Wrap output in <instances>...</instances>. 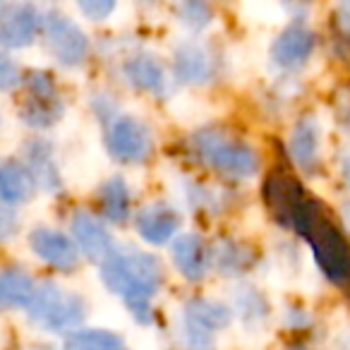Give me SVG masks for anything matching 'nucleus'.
I'll use <instances>...</instances> for the list:
<instances>
[{"instance_id": "nucleus-1", "label": "nucleus", "mask_w": 350, "mask_h": 350, "mask_svg": "<svg viewBox=\"0 0 350 350\" xmlns=\"http://www.w3.org/2000/svg\"><path fill=\"white\" fill-rule=\"evenodd\" d=\"M293 228L310 245L317 267L329 281L338 286L350 283V243L326 216L321 202L305 197L293 216Z\"/></svg>"}, {"instance_id": "nucleus-2", "label": "nucleus", "mask_w": 350, "mask_h": 350, "mask_svg": "<svg viewBox=\"0 0 350 350\" xmlns=\"http://www.w3.org/2000/svg\"><path fill=\"white\" fill-rule=\"evenodd\" d=\"M101 281L127 305L149 302L165 281L163 264L156 254L139 250H116L101 264Z\"/></svg>"}, {"instance_id": "nucleus-3", "label": "nucleus", "mask_w": 350, "mask_h": 350, "mask_svg": "<svg viewBox=\"0 0 350 350\" xmlns=\"http://www.w3.org/2000/svg\"><path fill=\"white\" fill-rule=\"evenodd\" d=\"M190 144L197 159H202L209 168L219 170L221 175L235 178V180L252 178L262 165L259 154L247 142L238 139L221 127H202L190 137Z\"/></svg>"}, {"instance_id": "nucleus-4", "label": "nucleus", "mask_w": 350, "mask_h": 350, "mask_svg": "<svg viewBox=\"0 0 350 350\" xmlns=\"http://www.w3.org/2000/svg\"><path fill=\"white\" fill-rule=\"evenodd\" d=\"M27 312L39 329L63 334V331L77 329L87 319V302L82 300V295L58 286V283L44 281L39 283L36 297Z\"/></svg>"}, {"instance_id": "nucleus-5", "label": "nucleus", "mask_w": 350, "mask_h": 350, "mask_svg": "<svg viewBox=\"0 0 350 350\" xmlns=\"http://www.w3.org/2000/svg\"><path fill=\"white\" fill-rule=\"evenodd\" d=\"M27 96L20 106V118L34 130H49L63 118V98L55 87V79L46 70H31L25 79Z\"/></svg>"}, {"instance_id": "nucleus-6", "label": "nucleus", "mask_w": 350, "mask_h": 350, "mask_svg": "<svg viewBox=\"0 0 350 350\" xmlns=\"http://www.w3.org/2000/svg\"><path fill=\"white\" fill-rule=\"evenodd\" d=\"M41 34L49 46L51 55L65 68H77L89 55V39L68 15L58 10L46 12Z\"/></svg>"}, {"instance_id": "nucleus-7", "label": "nucleus", "mask_w": 350, "mask_h": 350, "mask_svg": "<svg viewBox=\"0 0 350 350\" xmlns=\"http://www.w3.org/2000/svg\"><path fill=\"white\" fill-rule=\"evenodd\" d=\"M108 154L120 163L139 165L154 151V137L149 127L135 116H118L106 135Z\"/></svg>"}, {"instance_id": "nucleus-8", "label": "nucleus", "mask_w": 350, "mask_h": 350, "mask_svg": "<svg viewBox=\"0 0 350 350\" xmlns=\"http://www.w3.org/2000/svg\"><path fill=\"white\" fill-rule=\"evenodd\" d=\"M39 10L29 3H3L0 5V41L5 49H25L39 34Z\"/></svg>"}, {"instance_id": "nucleus-9", "label": "nucleus", "mask_w": 350, "mask_h": 350, "mask_svg": "<svg viewBox=\"0 0 350 350\" xmlns=\"http://www.w3.org/2000/svg\"><path fill=\"white\" fill-rule=\"evenodd\" d=\"M29 247L39 259H44L46 264H51L58 271H75L79 264V247L75 245L72 238H68L65 233L53 228H34L29 233Z\"/></svg>"}, {"instance_id": "nucleus-10", "label": "nucleus", "mask_w": 350, "mask_h": 350, "mask_svg": "<svg viewBox=\"0 0 350 350\" xmlns=\"http://www.w3.org/2000/svg\"><path fill=\"white\" fill-rule=\"evenodd\" d=\"M305 190L302 185L291 178V175L281 173H271L264 183V202H267V209L271 211V216L278 221L281 226H291L293 228V216L295 209L300 206V202L305 200Z\"/></svg>"}, {"instance_id": "nucleus-11", "label": "nucleus", "mask_w": 350, "mask_h": 350, "mask_svg": "<svg viewBox=\"0 0 350 350\" xmlns=\"http://www.w3.org/2000/svg\"><path fill=\"white\" fill-rule=\"evenodd\" d=\"M170 259H173L175 269L180 271V276L197 283L206 276L211 262H214V254H211L209 245L204 243L202 235L183 233L170 245Z\"/></svg>"}, {"instance_id": "nucleus-12", "label": "nucleus", "mask_w": 350, "mask_h": 350, "mask_svg": "<svg viewBox=\"0 0 350 350\" xmlns=\"http://www.w3.org/2000/svg\"><path fill=\"white\" fill-rule=\"evenodd\" d=\"M70 230H72V240L79 247V252L92 259V262L103 264L116 252L111 233H108L101 221L89 214V211H75L72 221H70Z\"/></svg>"}, {"instance_id": "nucleus-13", "label": "nucleus", "mask_w": 350, "mask_h": 350, "mask_svg": "<svg viewBox=\"0 0 350 350\" xmlns=\"http://www.w3.org/2000/svg\"><path fill=\"white\" fill-rule=\"evenodd\" d=\"M25 165L39 190L49 192V195H55V192L63 190L60 170L53 159V144L46 137H31L25 144Z\"/></svg>"}, {"instance_id": "nucleus-14", "label": "nucleus", "mask_w": 350, "mask_h": 350, "mask_svg": "<svg viewBox=\"0 0 350 350\" xmlns=\"http://www.w3.org/2000/svg\"><path fill=\"white\" fill-rule=\"evenodd\" d=\"M180 228V214L168 204H146L135 214V230L149 245H163L173 240Z\"/></svg>"}, {"instance_id": "nucleus-15", "label": "nucleus", "mask_w": 350, "mask_h": 350, "mask_svg": "<svg viewBox=\"0 0 350 350\" xmlns=\"http://www.w3.org/2000/svg\"><path fill=\"white\" fill-rule=\"evenodd\" d=\"M317 36L305 25H291L278 34L271 46V60L278 68H297L312 55Z\"/></svg>"}, {"instance_id": "nucleus-16", "label": "nucleus", "mask_w": 350, "mask_h": 350, "mask_svg": "<svg viewBox=\"0 0 350 350\" xmlns=\"http://www.w3.org/2000/svg\"><path fill=\"white\" fill-rule=\"evenodd\" d=\"M319 144H321V130L314 116H302L293 125L291 132V156L297 163V168L305 170L307 175H314L319 168Z\"/></svg>"}, {"instance_id": "nucleus-17", "label": "nucleus", "mask_w": 350, "mask_h": 350, "mask_svg": "<svg viewBox=\"0 0 350 350\" xmlns=\"http://www.w3.org/2000/svg\"><path fill=\"white\" fill-rule=\"evenodd\" d=\"M173 75L183 84H202L211 77V55L197 41H185L175 49Z\"/></svg>"}, {"instance_id": "nucleus-18", "label": "nucleus", "mask_w": 350, "mask_h": 350, "mask_svg": "<svg viewBox=\"0 0 350 350\" xmlns=\"http://www.w3.org/2000/svg\"><path fill=\"white\" fill-rule=\"evenodd\" d=\"M122 75L130 82V87L139 92L161 94L165 89V70L156 55L137 53L122 63Z\"/></svg>"}, {"instance_id": "nucleus-19", "label": "nucleus", "mask_w": 350, "mask_h": 350, "mask_svg": "<svg viewBox=\"0 0 350 350\" xmlns=\"http://www.w3.org/2000/svg\"><path fill=\"white\" fill-rule=\"evenodd\" d=\"M36 291H39V286H36L34 278L25 269H3V276H0V300H3L5 310H29L36 297Z\"/></svg>"}, {"instance_id": "nucleus-20", "label": "nucleus", "mask_w": 350, "mask_h": 350, "mask_svg": "<svg viewBox=\"0 0 350 350\" xmlns=\"http://www.w3.org/2000/svg\"><path fill=\"white\" fill-rule=\"evenodd\" d=\"M34 187L36 183L25 163L12 159L3 161V165H0V195H3V202L8 206L27 202L31 197V192H34Z\"/></svg>"}, {"instance_id": "nucleus-21", "label": "nucleus", "mask_w": 350, "mask_h": 350, "mask_svg": "<svg viewBox=\"0 0 350 350\" xmlns=\"http://www.w3.org/2000/svg\"><path fill=\"white\" fill-rule=\"evenodd\" d=\"M98 209L111 224H125L132 214L130 187L120 175H113L98 187Z\"/></svg>"}, {"instance_id": "nucleus-22", "label": "nucleus", "mask_w": 350, "mask_h": 350, "mask_svg": "<svg viewBox=\"0 0 350 350\" xmlns=\"http://www.w3.org/2000/svg\"><path fill=\"white\" fill-rule=\"evenodd\" d=\"M183 319L192 321L197 324L200 329H206L211 334L216 331L226 329L230 324V310L221 302H211V300H204V297H195L185 305V317Z\"/></svg>"}, {"instance_id": "nucleus-23", "label": "nucleus", "mask_w": 350, "mask_h": 350, "mask_svg": "<svg viewBox=\"0 0 350 350\" xmlns=\"http://www.w3.org/2000/svg\"><path fill=\"white\" fill-rule=\"evenodd\" d=\"M214 264L224 276H240L252 267V250L235 240H221L214 250Z\"/></svg>"}, {"instance_id": "nucleus-24", "label": "nucleus", "mask_w": 350, "mask_h": 350, "mask_svg": "<svg viewBox=\"0 0 350 350\" xmlns=\"http://www.w3.org/2000/svg\"><path fill=\"white\" fill-rule=\"evenodd\" d=\"M63 350H130L120 336L106 329H79L65 338Z\"/></svg>"}, {"instance_id": "nucleus-25", "label": "nucleus", "mask_w": 350, "mask_h": 350, "mask_svg": "<svg viewBox=\"0 0 350 350\" xmlns=\"http://www.w3.org/2000/svg\"><path fill=\"white\" fill-rule=\"evenodd\" d=\"M235 307H238V314L243 317L245 324H254V321H262L269 314V302L264 300V295L254 288H243V291L235 295Z\"/></svg>"}, {"instance_id": "nucleus-26", "label": "nucleus", "mask_w": 350, "mask_h": 350, "mask_svg": "<svg viewBox=\"0 0 350 350\" xmlns=\"http://www.w3.org/2000/svg\"><path fill=\"white\" fill-rule=\"evenodd\" d=\"M178 20H180V25H185L187 29L200 31L211 25L214 10H211L206 3H183V5H178Z\"/></svg>"}, {"instance_id": "nucleus-27", "label": "nucleus", "mask_w": 350, "mask_h": 350, "mask_svg": "<svg viewBox=\"0 0 350 350\" xmlns=\"http://www.w3.org/2000/svg\"><path fill=\"white\" fill-rule=\"evenodd\" d=\"M183 345L185 350H214V334L183 319Z\"/></svg>"}, {"instance_id": "nucleus-28", "label": "nucleus", "mask_w": 350, "mask_h": 350, "mask_svg": "<svg viewBox=\"0 0 350 350\" xmlns=\"http://www.w3.org/2000/svg\"><path fill=\"white\" fill-rule=\"evenodd\" d=\"M15 84H20V68L12 63L10 55H3L0 58V87L3 92H10Z\"/></svg>"}, {"instance_id": "nucleus-29", "label": "nucleus", "mask_w": 350, "mask_h": 350, "mask_svg": "<svg viewBox=\"0 0 350 350\" xmlns=\"http://www.w3.org/2000/svg\"><path fill=\"white\" fill-rule=\"evenodd\" d=\"M79 12L82 15H87L89 20L94 22H101L106 20L108 15H111L113 10H116V3H103V0H94V3H77Z\"/></svg>"}, {"instance_id": "nucleus-30", "label": "nucleus", "mask_w": 350, "mask_h": 350, "mask_svg": "<svg viewBox=\"0 0 350 350\" xmlns=\"http://www.w3.org/2000/svg\"><path fill=\"white\" fill-rule=\"evenodd\" d=\"M336 116H338V120L350 130V89L340 92L338 98H336Z\"/></svg>"}, {"instance_id": "nucleus-31", "label": "nucleus", "mask_w": 350, "mask_h": 350, "mask_svg": "<svg viewBox=\"0 0 350 350\" xmlns=\"http://www.w3.org/2000/svg\"><path fill=\"white\" fill-rule=\"evenodd\" d=\"M343 178H345V183L350 185V156L345 159V163H343Z\"/></svg>"}, {"instance_id": "nucleus-32", "label": "nucleus", "mask_w": 350, "mask_h": 350, "mask_svg": "<svg viewBox=\"0 0 350 350\" xmlns=\"http://www.w3.org/2000/svg\"><path fill=\"white\" fill-rule=\"evenodd\" d=\"M343 221H345V226L350 228V202H345V204H343Z\"/></svg>"}]
</instances>
